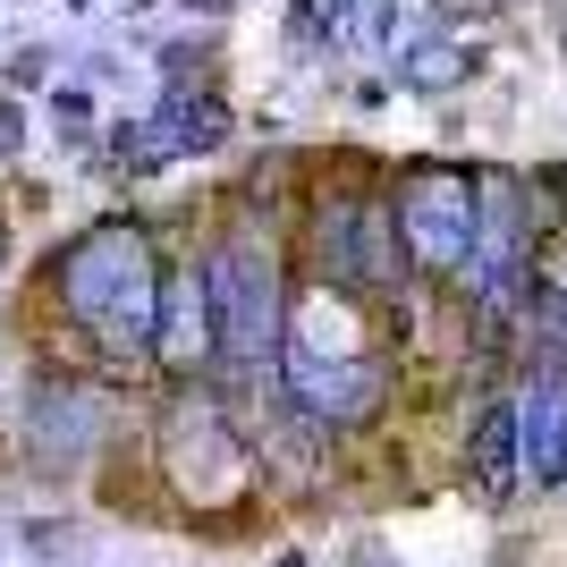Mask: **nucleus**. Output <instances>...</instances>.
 I'll list each match as a JSON object with an SVG mask.
<instances>
[{
  "label": "nucleus",
  "mask_w": 567,
  "mask_h": 567,
  "mask_svg": "<svg viewBox=\"0 0 567 567\" xmlns=\"http://www.w3.org/2000/svg\"><path fill=\"white\" fill-rule=\"evenodd\" d=\"M60 297L111 355H153V297H162V262L136 220H94L60 255Z\"/></svg>",
  "instance_id": "1"
},
{
  "label": "nucleus",
  "mask_w": 567,
  "mask_h": 567,
  "mask_svg": "<svg viewBox=\"0 0 567 567\" xmlns=\"http://www.w3.org/2000/svg\"><path fill=\"white\" fill-rule=\"evenodd\" d=\"M204 297H213V355L229 381H255L280 348V262L255 229H229L204 255Z\"/></svg>",
  "instance_id": "2"
},
{
  "label": "nucleus",
  "mask_w": 567,
  "mask_h": 567,
  "mask_svg": "<svg viewBox=\"0 0 567 567\" xmlns=\"http://www.w3.org/2000/svg\"><path fill=\"white\" fill-rule=\"evenodd\" d=\"M162 474L169 492L187 499V508H237L246 499V483H255V450L237 441V424L220 415L204 390H178V399L162 406Z\"/></svg>",
  "instance_id": "3"
},
{
  "label": "nucleus",
  "mask_w": 567,
  "mask_h": 567,
  "mask_svg": "<svg viewBox=\"0 0 567 567\" xmlns=\"http://www.w3.org/2000/svg\"><path fill=\"white\" fill-rule=\"evenodd\" d=\"M153 355L169 373H195L213 355V297H204V255L162 262V297H153Z\"/></svg>",
  "instance_id": "4"
},
{
  "label": "nucleus",
  "mask_w": 567,
  "mask_h": 567,
  "mask_svg": "<svg viewBox=\"0 0 567 567\" xmlns=\"http://www.w3.org/2000/svg\"><path fill=\"white\" fill-rule=\"evenodd\" d=\"M288 399L306 406L313 424H364L381 406V373L355 355V364H331V355H297L288 348Z\"/></svg>",
  "instance_id": "5"
},
{
  "label": "nucleus",
  "mask_w": 567,
  "mask_h": 567,
  "mask_svg": "<svg viewBox=\"0 0 567 567\" xmlns=\"http://www.w3.org/2000/svg\"><path fill=\"white\" fill-rule=\"evenodd\" d=\"M399 220H406V246L424 262H457L466 255V229H474V195L457 178H415L399 195Z\"/></svg>",
  "instance_id": "6"
},
{
  "label": "nucleus",
  "mask_w": 567,
  "mask_h": 567,
  "mask_svg": "<svg viewBox=\"0 0 567 567\" xmlns=\"http://www.w3.org/2000/svg\"><path fill=\"white\" fill-rule=\"evenodd\" d=\"M34 457L43 466H85L94 457V390L85 381H43L34 390Z\"/></svg>",
  "instance_id": "7"
},
{
  "label": "nucleus",
  "mask_w": 567,
  "mask_h": 567,
  "mask_svg": "<svg viewBox=\"0 0 567 567\" xmlns=\"http://www.w3.org/2000/svg\"><path fill=\"white\" fill-rule=\"evenodd\" d=\"M322 271L381 280V271H390V229L364 220V213H348V204H331V213H322Z\"/></svg>",
  "instance_id": "8"
},
{
  "label": "nucleus",
  "mask_w": 567,
  "mask_h": 567,
  "mask_svg": "<svg viewBox=\"0 0 567 567\" xmlns=\"http://www.w3.org/2000/svg\"><path fill=\"white\" fill-rule=\"evenodd\" d=\"M508 466H517V415L492 406L483 432H474V474H483V492H508Z\"/></svg>",
  "instance_id": "9"
},
{
  "label": "nucleus",
  "mask_w": 567,
  "mask_h": 567,
  "mask_svg": "<svg viewBox=\"0 0 567 567\" xmlns=\"http://www.w3.org/2000/svg\"><path fill=\"white\" fill-rule=\"evenodd\" d=\"M51 118H60V136H76V127L94 118V102L76 94V85H60V102H51Z\"/></svg>",
  "instance_id": "10"
},
{
  "label": "nucleus",
  "mask_w": 567,
  "mask_h": 567,
  "mask_svg": "<svg viewBox=\"0 0 567 567\" xmlns=\"http://www.w3.org/2000/svg\"><path fill=\"white\" fill-rule=\"evenodd\" d=\"M0 153H18V111L0 102Z\"/></svg>",
  "instance_id": "11"
},
{
  "label": "nucleus",
  "mask_w": 567,
  "mask_h": 567,
  "mask_svg": "<svg viewBox=\"0 0 567 567\" xmlns=\"http://www.w3.org/2000/svg\"><path fill=\"white\" fill-rule=\"evenodd\" d=\"M0 262H9V229H0Z\"/></svg>",
  "instance_id": "12"
}]
</instances>
